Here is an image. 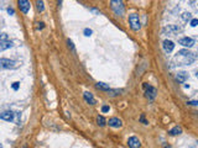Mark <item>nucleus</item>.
<instances>
[{"label": "nucleus", "mask_w": 198, "mask_h": 148, "mask_svg": "<svg viewBox=\"0 0 198 148\" xmlns=\"http://www.w3.org/2000/svg\"><path fill=\"white\" fill-rule=\"evenodd\" d=\"M196 61V55L188 49H181L175 55L171 61V67H180V65H189Z\"/></svg>", "instance_id": "obj_1"}, {"label": "nucleus", "mask_w": 198, "mask_h": 148, "mask_svg": "<svg viewBox=\"0 0 198 148\" xmlns=\"http://www.w3.org/2000/svg\"><path fill=\"white\" fill-rule=\"evenodd\" d=\"M110 8L114 11V14L118 16H123L124 12H125L123 0H110Z\"/></svg>", "instance_id": "obj_2"}, {"label": "nucleus", "mask_w": 198, "mask_h": 148, "mask_svg": "<svg viewBox=\"0 0 198 148\" xmlns=\"http://www.w3.org/2000/svg\"><path fill=\"white\" fill-rule=\"evenodd\" d=\"M129 23H130L131 30H134V31H139L141 29V22H140L139 15H136V14H131L129 16Z\"/></svg>", "instance_id": "obj_3"}, {"label": "nucleus", "mask_w": 198, "mask_h": 148, "mask_svg": "<svg viewBox=\"0 0 198 148\" xmlns=\"http://www.w3.org/2000/svg\"><path fill=\"white\" fill-rule=\"evenodd\" d=\"M16 62L9 58H0V68L2 69H13L16 68Z\"/></svg>", "instance_id": "obj_4"}, {"label": "nucleus", "mask_w": 198, "mask_h": 148, "mask_svg": "<svg viewBox=\"0 0 198 148\" xmlns=\"http://www.w3.org/2000/svg\"><path fill=\"white\" fill-rule=\"evenodd\" d=\"M17 4H19V8H20V10L24 12V14H28L29 12V10H30V2L29 0H19L17 2Z\"/></svg>", "instance_id": "obj_5"}, {"label": "nucleus", "mask_w": 198, "mask_h": 148, "mask_svg": "<svg viewBox=\"0 0 198 148\" xmlns=\"http://www.w3.org/2000/svg\"><path fill=\"white\" fill-rule=\"evenodd\" d=\"M156 94H157V91H156V89L154 88V86H151V85H148L147 88H146V91H145V96L148 99V100H154V99L156 97Z\"/></svg>", "instance_id": "obj_6"}, {"label": "nucleus", "mask_w": 198, "mask_h": 148, "mask_svg": "<svg viewBox=\"0 0 198 148\" xmlns=\"http://www.w3.org/2000/svg\"><path fill=\"white\" fill-rule=\"evenodd\" d=\"M178 43L180 44H182L183 47H193V44H194V40L193 38H191V37H182V38H180L178 40Z\"/></svg>", "instance_id": "obj_7"}, {"label": "nucleus", "mask_w": 198, "mask_h": 148, "mask_svg": "<svg viewBox=\"0 0 198 148\" xmlns=\"http://www.w3.org/2000/svg\"><path fill=\"white\" fill-rule=\"evenodd\" d=\"M140 139L138 138V137H135V136H133V137H130L129 139H128V146H129V148H139L140 147Z\"/></svg>", "instance_id": "obj_8"}, {"label": "nucleus", "mask_w": 198, "mask_h": 148, "mask_svg": "<svg viewBox=\"0 0 198 148\" xmlns=\"http://www.w3.org/2000/svg\"><path fill=\"white\" fill-rule=\"evenodd\" d=\"M163 32H168V35H176L177 32H181V29L176 25H168V26L163 30Z\"/></svg>", "instance_id": "obj_9"}, {"label": "nucleus", "mask_w": 198, "mask_h": 148, "mask_svg": "<svg viewBox=\"0 0 198 148\" xmlns=\"http://www.w3.org/2000/svg\"><path fill=\"white\" fill-rule=\"evenodd\" d=\"M162 46H163V49L167 53H171L173 51V48H175V43H173L172 41H170V40H165Z\"/></svg>", "instance_id": "obj_10"}, {"label": "nucleus", "mask_w": 198, "mask_h": 148, "mask_svg": "<svg viewBox=\"0 0 198 148\" xmlns=\"http://www.w3.org/2000/svg\"><path fill=\"white\" fill-rule=\"evenodd\" d=\"M121 125H123V122H121L120 118H118V117H112V118H109V126H110V127L119 129V127H121Z\"/></svg>", "instance_id": "obj_11"}, {"label": "nucleus", "mask_w": 198, "mask_h": 148, "mask_svg": "<svg viewBox=\"0 0 198 148\" xmlns=\"http://www.w3.org/2000/svg\"><path fill=\"white\" fill-rule=\"evenodd\" d=\"M83 96H84V100H86L88 104H90V105H94V104H95V99H94V96H93L92 93L86 91V93L83 94Z\"/></svg>", "instance_id": "obj_12"}, {"label": "nucleus", "mask_w": 198, "mask_h": 148, "mask_svg": "<svg viewBox=\"0 0 198 148\" xmlns=\"http://www.w3.org/2000/svg\"><path fill=\"white\" fill-rule=\"evenodd\" d=\"M187 79H188V74H187L186 72H180V73H177L176 80H177L178 83H185Z\"/></svg>", "instance_id": "obj_13"}, {"label": "nucleus", "mask_w": 198, "mask_h": 148, "mask_svg": "<svg viewBox=\"0 0 198 148\" xmlns=\"http://www.w3.org/2000/svg\"><path fill=\"white\" fill-rule=\"evenodd\" d=\"M13 47V42L11 41H0V52H3L5 51V49L8 48H11Z\"/></svg>", "instance_id": "obj_14"}, {"label": "nucleus", "mask_w": 198, "mask_h": 148, "mask_svg": "<svg viewBox=\"0 0 198 148\" xmlns=\"http://www.w3.org/2000/svg\"><path fill=\"white\" fill-rule=\"evenodd\" d=\"M0 118L2 120H5V121H13L14 118V114L11 111H5L3 114H0Z\"/></svg>", "instance_id": "obj_15"}, {"label": "nucleus", "mask_w": 198, "mask_h": 148, "mask_svg": "<svg viewBox=\"0 0 198 148\" xmlns=\"http://www.w3.org/2000/svg\"><path fill=\"white\" fill-rule=\"evenodd\" d=\"M171 136H177V135H181L182 133V129L181 127H178V126H175L173 129H171L170 130V132H168Z\"/></svg>", "instance_id": "obj_16"}, {"label": "nucleus", "mask_w": 198, "mask_h": 148, "mask_svg": "<svg viewBox=\"0 0 198 148\" xmlns=\"http://www.w3.org/2000/svg\"><path fill=\"white\" fill-rule=\"evenodd\" d=\"M97 88L98 89H101V90H104V91H109L110 90V86L105 83H102V82H98L97 83Z\"/></svg>", "instance_id": "obj_17"}, {"label": "nucleus", "mask_w": 198, "mask_h": 148, "mask_svg": "<svg viewBox=\"0 0 198 148\" xmlns=\"http://www.w3.org/2000/svg\"><path fill=\"white\" fill-rule=\"evenodd\" d=\"M36 9L38 12H42L45 10V4H43V0H36Z\"/></svg>", "instance_id": "obj_18"}, {"label": "nucleus", "mask_w": 198, "mask_h": 148, "mask_svg": "<svg viewBox=\"0 0 198 148\" xmlns=\"http://www.w3.org/2000/svg\"><path fill=\"white\" fill-rule=\"evenodd\" d=\"M97 122H98V125H99V126H102V127H103V126L105 125V118H104L103 116H98V117H97Z\"/></svg>", "instance_id": "obj_19"}, {"label": "nucleus", "mask_w": 198, "mask_h": 148, "mask_svg": "<svg viewBox=\"0 0 198 148\" xmlns=\"http://www.w3.org/2000/svg\"><path fill=\"white\" fill-rule=\"evenodd\" d=\"M182 19H183L185 21H188V20H191V19H192V16H191V14H189V12H185V14L182 15Z\"/></svg>", "instance_id": "obj_20"}, {"label": "nucleus", "mask_w": 198, "mask_h": 148, "mask_svg": "<svg viewBox=\"0 0 198 148\" xmlns=\"http://www.w3.org/2000/svg\"><path fill=\"white\" fill-rule=\"evenodd\" d=\"M90 35H92V30H90V29H86V30H84V36L89 37Z\"/></svg>", "instance_id": "obj_21"}, {"label": "nucleus", "mask_w": 198, "mask_h": 148, "mask_svg": "<svg viewBox=\"0 0 198 148\" xmlns=\"http://www.w3.org/2000/svg\"><path fill=\"white\" fill-rule=\"evenodd\" d=\"M67 43H68V47H69V48L72 49V51L74 52V46H73V42H72L71 40H68V41H67Z\"/></svg>", "instance_id": "obj_22"}, {"label": "nucleus", "mask_w": 198, "mask_h": 148, "mask_svg": "<svg viewBox=\"0 0 198 148\" xmlns=\"http://www.w3.org/2000/svg\"><path fill=\"white\" fill-rule=\"evenodd\" d=\"M197 23H198V20H197V19H193V20L191 21V26H192V27H196Z\"/></svg>", "instance_id": "obj_23"}, {"label": "nucleus", "mask_w": 198, "mask_h": 148, "mask_svg": "<svg viewBox=\"0 0 198 148\" xmlns=\"http://www.w3.org/2000/svg\"><path fill=\"white\" fill-rule=\"evenodd\" d=\"M110 110V107L108 106V105H104V106H102V112H108Z\"/></svg>", "instance_id": "obj_24"}, {"label": "nucleus", "mask_w": 198, "mask_h": 148, "mask_svg": "<svg viewBox=\"0 0 198 148\" xmlns=\"http://www.w3.org/2000/svg\"><path fill=\"white\" fill-rule=\"evenodd\" d=\"M19 86H20V83H19V82H16V83H14V84H13V89H14V90H17V89H19Z\"/></svg>", "instance_id": "obj_25"}, {"label": "nucleus", "mask_w": 198, "mask_h": 148, "mask_svg": "<svg viewBox=\"0 0 198 148\" xmlns=\"http://www.w3.org/2000/svg\"><path fill=\"white\" fill-rule=\"evenodd\" d=\"M140 121L144 123V125H147V121L145 120V116H144V115H141V116H140Z\"/></svg>", "instance_id": "obj_26"}, {"label": "nucleus", "mask_w": 198, "mask_h": 148, "mask_svg": "<svg viewBox=\"0 0 198 148\" xmlns=\"http://www.w3.org/2000/svg\"><path fill=\"white\" fill-rule=\"evenodd\" d=\"M187 104H188V105H192V106H197V105H198V103H197L196 100H192V101H188Z\"/></svg>", "instance_id": "obj_27"}, {"label": "nucleus", "mask_w": 198, "mask_h": 148, "mask_svg": "<svg viewBox=\"0 0 198 148\" xmlns=\"http://www.w3.org/2000/svg\"><path fill=\"white\" fill-rule=\"evenodd\" d=\"M8 14H9V15H14V14H15L14 9H13V8H9V9H8Z\"/></svg>", "instance_id": "obj_28"}, {"label": "nucleus", "mask_w": 198, "mask_h": 148, "mask_svg": "<svg viewBox=\"0 0 198 148\" xmlns=\"http://www.w3.org/2000/svg\"><path fill=\"white\" fill-rule=\"evenodd\" d=\"M0 148H4V147H3V144H2V143H0Z\"/></svg>", "instance_id": "obj_29"}, {"label": "nucleus", "mask_w": 198, "mask_h": 148, "mask_svg": "<svg viewBox=\"0 0 198 148\" xmlns=\"http://www.w3.org/2000/svg\"><path fill=\"white\" fill-rule=\"evenodd\" d=\"M163 148H170V147H163Z\"/></svg>", "instance_id": "obj_30"}]
</instances>
